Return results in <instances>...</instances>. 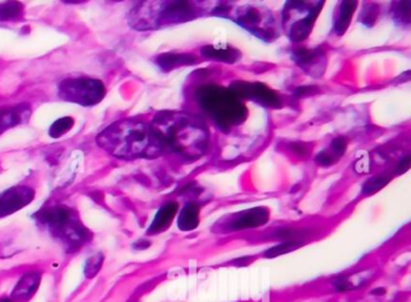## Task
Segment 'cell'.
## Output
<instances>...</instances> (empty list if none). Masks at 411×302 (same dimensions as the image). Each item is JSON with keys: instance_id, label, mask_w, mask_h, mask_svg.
<instances>
[{"instance_id": "30", "label": "cell", "mask_w": 411, "mask_h": 302, "mask_svg": "<svg viewBox=\"0 0 411 302\" xmlns=\"http://www.w3.org/2000/svg\"><path fill=\"white\" fill-rule=\"evenodd\" d=\"M291 148L296 153L297 156H306L310 152V150H308L309 147L304 145V143H293Z\"/></svg>"}, {"instance_id": "29", "label": "cell", "mask_w": 411, "mask_h": 302, "mask_svg": "<svg viewBox=\"0 0 411 302\" xmlns=\"http://www.w3.org/2000/svg\"><path fill=\"white\" fill-rule=\"evenodd\" d=\"M354 169H356V171H357V172H359V174H362V172H368V157L364 156V158H362V159H359V161H357V163H356V165H354Z\"/></svg>"}, {"instance_id": "20", "label": "cell", "mask_w": 411, "mask_h": 302, "mask_svg": "<svg viewBox=\"0 0 411 302\" xmlns=\"http://www.w3.org/2000/svg\"><path fill=\"white\" fill-rule=\"evenodd\" d=\"M356 6H357V3H354V1H343L339 5L334 23L335 33L338 35H343L349 28Z\"/></svg>"}, {"instance_id": "18", "label": "cell", "mask_w": 411, "mask_h": 302, "mask_svg": "<svg viewBox=\"0 0 411 302\" xmlns=\"http://www.w3.org/2000/svg\"><path fill=\"white\" fill-rule=\"evenodd\" d=\"M199 224V208L197 203H187L185 208H182L179 219H177V225L181 229L182 232H191L196 229Z\"/></svg>"}, {"instance_id": "12", "label": "cell", "mask_w": 411, "mask_h": 302, "mask_svg": "<svg viewBox=\"0 0 411 302\" xmlns=\"http://www.w3.org/2000/svg\"><path fill=\"white\" fill-rule=\"evenodd\" d=\"M83 161H85V156L82 151L80 150L72 151L70 156L68 157L67 161L63 163V165L61 166V169L56 175V179H54L56 187L63 188V187H67L69 184H72L77 176L81 174L82 169H83Z\"/></svg>"}, {"instance_id": "7", "label": "cell", "mask_w": 411, "mask_h": 302, "mask_svg": "<svg viewBox=\"0 0 411 302\" xmlns=\"http://www.w3.org/2000/svg\"><path fill=\"white\" fill-rule=\"evenodd\" d=\"M235 22L241 27L248 29L256 37L264 39L265 41H272L277 38V29L274 28V19L268 10H259L254 6H243L238 9Z\"/></svg>"}, {"instance_id": "26", "label": "cell", "mask_w": 411, "mask_h": 302, "mask_svg": "<svg viewBox=\"0 0 411 302\" xmlns=\"http://www.w3.org/2000/svg\"><path fill=\"white\" fill-rule=\"evenodd\" d=\"M378 8L377 5H365V9L362 12V22L367 26H372L378 17Z\"/></svg>"}, {"instance_id": "15", "label": "cell", "mask_w": 411, "mask_h": 302, "mask_svg": "<svg viewBox=\"0 0 411 302\" xmlns=\"http://www.w3.org/2000/svg\"><path fill=\"white\" fill-rule=\"evenodd\" d=\"M269 212L265 208H251L249 211L240 213L232 222V230H241L249 228L259 227L268 222Z\"/></svg>"}, {"instance_id": "28", "label": "cell", "mask_w": 411, "mask_h": 302, "mask_svg": "<svg viewBox=\"0 0 411 302\" xmlns=\"http://www.w3.org/2000/svg\"><path fill=\"white\" fill-rule=\"evenodd\" d=\"M316 161L322 166H330L333 164V161H334V158L333 157L330 156L328 153L325 151H322L316 156Z\"/></svg>"}, {"instance_id": "19", "label": "cell", "mask_w": 411, "mask_h": 302, "mask_svg": "<svg viewBox=\"0 0 411 302\" xmlns=\"http://www.w3.org/2000/svg\"><path fill=\"white\" fill-rule=\"evenodd\" d=\"M201 54L203 57L209 58V59H215V61H225V63H234L239 61L240 52L235 48H216V46H206L201 48Z\"/></svg>"}, {"instance_id": "23", "label": "cell", "mask_w": 411, "mask_h": 302, "mask_svg": "<svg viewBox=\"0 0 411 302\" xmlns=\"http://www.w3.org/2000/svg\"><path fill=\"white\" fill-rule=\"evenodd\" d=\"M104 263V255L101 253L92 255L90 259L87 260L86 266H85V274L87 279H93L99 271Z\"/></svg>"}, {"instance_id": "32", "label": "cell", "mask_w": 411, "mask_h": 302, "mask_svg": "<svg viewBox=\"0 0 411 302\" xmlns=\"http://www.w3.org/2000/svg\"><path fill=\"white\" fill-rule=\"evenodd\" d=\"M0 302H12L10 298H0Z\"/></svg>"}, {"instance_id": "5", "label": "cell", "mask_w": 411, "mask_h": 302, "mask_svg": "<svg viewBox=\"0 0 411 302\" xmlns=\"http://www.w3.org/2000/svg\"><path fill=\"white\" fill-rule=\"evenodd\" d=\"M323 3H303L291 1L287 3L283 10V27L292 41L305 40L314 27L316 17L320 12Z\"/></svg>"}, {"instance_id": "3", "label": "cell", "mask_w": 411, "mask_h": 302, "mask_svg": "<svg viewBox=\"0 0 411 302\" xmlns=\"http://www.w3.org/2000/svg\"><path fill=\"white\" fill-rule=\"evenodd\" d=\"M34 218H37V222L46 228L69 253L80 250L91 239V232L83 227L79 214L64 205L45 206Z\"/></svg>"}, {"instance_id": "8", "label": "cell", "mask_w": 411, "mask_h": 302, "mask_svg": "<svg viewBox=\"0 0 411 302\" xmlns=\"http://www.w3.org/2000/svg\"><path fill=\"white\" fill-rule=\"evenodd\" d=\"M230 90L234 93L239 99H249L254 103L268 106V108H280L281 99L279 95L262 83H252V82H243L237 81L230 85Z\"/></svg>"}, {"instance_id": "21", "label": "cell", "mask_w": 411, "mask_h": 302, "mask_svg": "<svg viewBox=\"0 0 411 302\" xmlns=\"http://www.w3.org/2000/svg\"><path fill=\"white\" fill-rule=\"evenodd\" d=\"M23 5L19 1L0 4V22H16L23 16Z\"/></svg>"}, {"instance_id": "6", "label": "cell", "mask_w": 411, "mask_h": 302, "mask_svg": "<svg viewBox=\"0 0 411 302\" xmlns=\"http://www.w3.org/2000/svg\"><path fill=\"white\" fill-rule=\"evenodd\" d=\"M61 99L91 108L99 104L106 97V85L101 80L91 77L64 79L58 85Z\"/></svg>"}, {"instance_id": "25", "label": "cell", "mask_w": 411, "mask_h": 302, "mask_svg": "<svg viewBox=\"0 0 411 302\" xmlns=\"http://www.w3.org/2000/svg\"><path fill=\"white\" fill-rule=\"evenodd\" d=\"M294 248H297V245L294 243V241L282 242V243L277 245V247H274L272 250H269L268 252H267L265 256H268V258H274V256H279V255L288 253V252H291V250H294Z\"/></svg>"}, {"instance_id": "31", "label": "cell", "mask_w": 411, "mask_h": 302, "mask_svg": "<svg viewBox=\"0 0 411 302\" xmlns=\"http://www.w3.org/2000/svg\"><path fill=\"white\" fill-rule=\"evenodd\" d=\"M409 165H410V157L407 156L402 161H401V164H399V170H408V169H409Z\"/></svg>"}, {"instance_id": "13", "label": "cell", "mask_w": 411, "mask_h": 302, "mask_svg": "<svg viewBox=\"0 0 411 302\" xmlns=\"http://www.w3.org/2000/svg\"><path fill=\"white\" fill-rule=\"evenodd\" d=\"M30 114H32L30 106L27 104L17 105L12 108H1L0 109V134L27 122L30 117Z\"/></svg>"}, {"instance_id": "9", "label": "cell", "mask_w": 411, "mask_h": 302, "mask_svg": "<svg viewBox=\"0 0 411 302\" xmlns=\"http://www.w3.org/2000/svg\"><path fill=\"white\" fill-rule=\"evenodd\" d=\"M35 197L33 188L28 185H16L0 194V218L17 212L32 203Z\"/></svg>"}, {"instance_id": "1", "label": "cell", "mask_w": 411, "mask_h": 302, "mask_svg": "<svg viewBox=\"0 0 411 302\" xmlns=\"http://www.w3.org/2000/svg\"><path fill=\"white\" fill-rule=\"evenodd\" d=\"M97 143L112 156L125 159L156 156L164 150L152 127L135 119L111 124L98 135Z\"/></svg>"}, {"instance_id": "4", "label": "cell", "mask_w": 411, "mask_h": 302, "mask_svg": "<svg viewBox=\"0 0 411 302\" xmlns=\"http://www.w3.org/2000/svg\"><path fill=\"white\" fill-rule=\"evenodd\" d=\"M197 100L217 127L222 130L241 124L246 119V108L230 90L219 85H203L197 90Z\"/></svg>"}, {"instance_id": "14", "label": "cell", "mask_w": 411, "mask_h": 302, "mask_svg": "<svg viewBox=\"0 0 411 302\" xmlns=\"http://www.w3.org/2000/svg\"><path fill=\"white\" fill-rule=\"evenodd\" d=\"M40 282H41V274L38 271L24 274L23 277L19 279V283L16 284L10 299L12 302L29 301L33 298L34 294L37 293Z\"/></svg>"}, {"instance_id": "11", "label": "cell", "mask_w": 411, "mask_h": 302, "mask_svg": "<svg viewBox=\"0 0 411 302\" xmlns=\"http://www.w3.org/2000/svg\"><path fill=\"white\" fill-rule=\"evenodd\" d=\"M293 59L303 70L314 77H320L325 70V54L320 48H298Z\"/></svg>"}, {"instance_id": "10", "label": "cell", "mask_w": 411, "mask_h": 302, "mask_svg": "<svg viewBox=\"0 0 411 302\" xmlns=\"http://www.w3.org/2000/svg\"><path fill=\"white\" fill-rule=\"evenodd\" d=\"M163 3H140L130 11V22L138 30H148L159 26Z\"/></svg>"}, {"instance_id": "27", "label": "cell", "mask_w": 411, "mask_h": 302, "mask_svg": "<svg viewBox=\"0 0 411 302\" xmlns=\"http://www.w3.org/2000/svg\"><path fill=\"white\" fill-rule=\"evenodd\" d=\"M346 148H348V146H346V141H345L344 137H337L334 141L332 142V145H330V150H332V152L338 158L344 154L345 152H346Z\"/></svg>"}, {"instance_id": "2", "label": "cell", "mask_w": 411, "mask_h": 302, "mask_svg": "<svg viewBox=\"0 0 411 302\" xmlns=\"http://www.w3.org/2000/svg\"><path fill=\"white\" fill-rule=\"evenodd\" d=\"M153 130L172 151L187 158L201 157L209 145V134L201 119L183 112H162L153 119Z\"/></svg>"}, {"instance_id": "24", "label": "cell", "mask_w": 411, "mask_h": 302, "mask_svg": "<svg viewBox=\"0 0 411 302\" xmlns=\"http://www.w3.org/2000/svg\"><path fill=\"white\" fill-rule=\"evenodd\" d=\"M388 177L386 176H375L373 179L367 181L363 187L364 194H374L379 192L380 189L383 188L388 183Z\"/></svg>"}, {"instance_id": "22", "label": "cell", "mask_w": 411, "mask_h": 302, "mask_svg": "<svg viewBox=\"0 0 411 302\" xmlns=\"http://www.w3.org/2000/svg\"><path fill=\"white\" fill-rule=\"evenodd\" d=\"M74 124H75V119H72V117H69V116L57 119V121L53 123L52 125L50 127L48 135L53 137V139L62 137L63 135H66L67 132L72 130Z\"/></svg>"}, {"instance_id": "16", "label": "cell", "mask_w": 411, "mask_h": 302, "mask_svg": "<svg viewBox=\"0 0 411 302\" xmlns=\"http://www.w3.org/2000/svg\"><path fill=\"white\" fill-rule=\"evenodd\" d=\"M177 203H167L163 205L162 208L158 210L156 213V217L153 219L151 227L148 228V235H154V234H159L164 230H167L168 228L172 225V219L175 217L177 212Z\"/></svg>"}, {"instance_id": "17", "label": "cell", "mask_w": 411, "mask_h": 302, "mask_svg": "<svg viewBox=\"0 0 411 302\" xmlns=\"http://www.w3.org/2000/svg\"><path fill=\"white\" fill-rule=\"evenodd\" d=\"M196 57L192 54H179V53H164L158 56L156 59L157 66L164 71L172 70L175 68L183 66H191L196 63Z\"/></svg>"}]
</instances>
